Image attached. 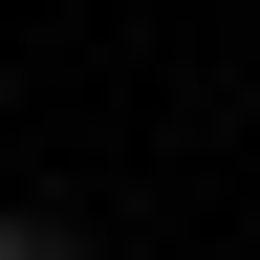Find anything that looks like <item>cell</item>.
Segmentation results:
<instances>
[{
	"label": "cell",
	"instance_id": "cell-1",
	"mask_svg": "<svg viewBox=\"0 0 260 260\" xmlns=\"http://www.w3.org/2000/svg\"><path fill=\"white\" fill-rule=\"evenodd\" d=\"M0 260H65V239H44V217H0Z\"/></svg>",
	"mask_w": 260,
	"mask_h": 260
}]
</instances>
